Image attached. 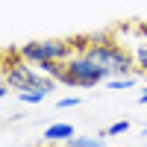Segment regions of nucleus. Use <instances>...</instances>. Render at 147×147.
<instances>
[{"instance_id":"7","label":"nucleus","mask_w":147,"mask_h":147,"mask_svg":"<svg viewBox=\"0 0 147 147\" xmlns=\"http://www.w3.org/2000/svg\"><path fill=\"white\" fill-rule=\"evenodd\" d=\"M136 82H138L136 74H132V77H112V80H106V88L109 91H124V88H132Z\"/></svg>"},{"instance_id":"11","label":"nucleus","mask_w":147,"mask_h":147,"mask_svg":"<svg viewBox=\"0 0 147 147\" xmlns=\"http://www.w3.org/2000/svg\"><path fill=\"white\" fill-rule=\"evenodd\" d=\"M56 106H59V109H74V106H80V97H77V94H71V97H59Z\"/></svg>"},{"instance_id":"12","label":"nucleus","mask_w":147,"mask_h":147,"mask_svg":"<svg viewBox=\"0 0 147 147\" xmlns=\"http://www.w3.org/2000/svg\"><path fill=\"white\" fill-rule=\"evenodd\" d=\"M138 103H141V106H147V88H144V91L138 94Z\"/></svg>"},{"instance_id":"6","label":"nucleus","mask_w":147,"mask_h":147,"mask_svg":"<svg viewBox=\"0 0 147 147\" xmlns=\"http://www.w3.org/2000/svg\"><path fill=\"white\" fill-rule=\"evenodd\" d=\"M65 147H106V136H74L65 141Z\"/></svg>"},{"instance_id":"9","label":"nucleus","mask_w":147,"mask_h":147,"mask_svg":"<svg viewBox=\"0 0 147 147\" xmlns=\"http://www.w3.org/2000/svg\"><path fill=\"white\" fill-rule=\"evenodd\" d=\"M136 65H138V74L141 77H147V41H141V44H136Z\"/></svg>"},{"instance_id":"10","label":"nucleus","mask_w":147,"mask_h":147,"mask_svg":"<svg viewBox=\"0 0 147 147\" xmlns=\"http://www.w3.org/2000/svg\"><path fill=\"white\" fill-rule=\"evenodd\" d=\"M127 129H129V121H118V124L106 127V132H103V136H106V138H115V136H124Z\"/></svg>"},{"instance_id":"8","label":"nucleus","mask_w":147,"mask_h":147,"mask_svg":"<svg viewBox=\"0 0 147 147\" xmlns=\"http://www.w3.org/2000/svg\"><path fill=\"white\" fill-rule=\"evenodd\" d=\"M18 100L27 103V106H38L47 100V91H18Z\"/></svg>"},{"instance_id":"1","label":"nucleus","mask_w":147,"mask_h":147,"mask_svg":"<svg viewBox=\"0 0 147 147\" xmlns=\"http://www.w3.org/2000/svg\"><path fill=\"white\" fill-rule=\"evenodd\" d=\"M82 53H88L97 65H100L109 80L112 77H132L136 74V53H129L124 44H118L115 38H103V35H94V38H85V44H77Z\"/></svg>"},{"instance_id":"3","label":"nucleus","mask_w":147,"mask_h":147,"mask_svg":"<svg viewBox=\"0 0 147 147\" xmlns=\"http://www.w3.org/2000/svg\"><path fill=\"white\" fill-rule=\"evenodd\" d=\"M77 53V44L65 41V38H44V41H27L18 47V56L27 59L32 65L41 62H68V59Z\"/></svg>"},{"instance_id":"2","label":"nucleus","mask_w":147,"mask_h":147,"mask_svg":"<svg viewBox=\"0 0 147 147\" xmlns=\"http://www.w3.org/2000/svg\"><path fill=\"white\" fill-rule=\"evenodd\" d=\"M3 82L12 85V91H56V80L47 77V74L38 68L27 62V59H21L18 50H9L6 53V71H3Z\"/></svg>"},{"instance_id":"13","label":"nucleus","mask_w":147,"mask_h":147,"mask_svg":"<svg viewBox=\"0 0 147 147\" xmlns=\"http://www.w3.org/2000/svg\"><path fill=\"white\" fill-rule=\"evenodd\" d=\"M141 138H147V127H144V129H141Z\"/></svg>"},{"instance_id":"5","label":"nucleus","mask_w":147,"mask_h":147,"mask_svg":"<svg viewBox=\"0 0 147 147\" xmlns=\"http://www.w3.org/2000/svg\"><path fill=\"white\" fill-rule=\"evenodd\" d=\"M77 136V129H74V124H50L44 129V141L47 144H59V141H68V138H74Z\"/></svg>"},{"instance_id":"4","label":"nucleus","mask_w":147,"mask_h":147,"mask_svg":"<svg viewBox=\"0 0 147 147\" xmlns=\"http://www.w3.org/2000/svg\"><path fill=\"white\" fill-rule=\"evenodd\" d=\"M65 65H68L71 85H77V88H94V85H100V82L109 80V74L97 65L88 53H82V50H77Z\"/></svg>"}]
</instances>
